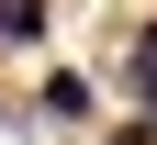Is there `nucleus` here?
I'll return each mask as SVG.
<instances>
[{
	"instance_id": "obj_1",
	"label": "nucleus",
	"mask_w": 157,
	"mask_h": 145,
	"mask_svg": "<svg viewBox=\"0 0 157 145\" xmlns=\"http://www.w3.org/2000/svg\"><path fill=\"white\" fill-rule=\"evenodd\" d=\"M34 112H45V123H78V112H90V78H78V67H56V78H45V100H34Z\"/></svg>"
},
{
	"instance_id": "obj_4",
	"label": "nucleus",
	"mask_w": 157,
	"mask_h": 145,
	"mask_svg": "<svg viewBox=\"0 0 157 145\" xmlns=\"http://www.w3.org/2000/svg\"><path fill=\"white\" fill-rule=\"evenodd\" d=\"M112 145H157V123H124V134H112Z\"/></svg>"
},
{
	"instance_id": "obj_2",
	"label": "nucleus",
	"mask_w": 157,
	"mask_h": 145,
	"mask_svg": "<svg viewBox=\"0 0 157 145\" xmlns=\"http://www.w3.org/2000/svg\"><path fill=\"white\" fill-rule=\"evenodd\" d=\"M0 45H45V0H0Z\"/></svg>"
},
{
	"instance_id": "obj_3",
	"label": "nucleus",
	"mask_w": 157,
	"mask_h": 145,
	"mask_svg": "<svg viewBox=\"0 0 157 145\" xmlns=\"http://www.w3.org/2000/svg\"><path fill=\"white\" fill-rule=\"evenodd\" d=\"M135 100H146V123H157V34L135 45Z\"/></svg>"
}]
</instances>
